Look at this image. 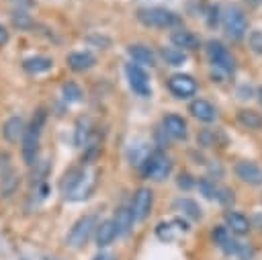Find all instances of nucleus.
Returning a JSON list of instances; mask_svg holds the SVG:
<instances>
[{
	"mask_svg": "<svg viewBox=\"0 0 262 260\" xmlns=\"http://www.w3.org/2000/svg\"><path fill=\"white\" fill-rule=\"evenodd\" d=\"M207 57L211 61V66L223 74H233L235 70V59L231 55V51L221 43V41H209L207 43Z\"/></svg>",
	"mask_w": 262,
	"mask_h": 260,
	"instance_id": "0eeeda50",
	"label": "nucleus"
},
{
	"mask_svg": "<svg viewBox=\"0 0 262 260\" xmlns=\"http://www.w3.org/2000/svg\"><path fill=\"white\" fill-rule=\"evenodd\" d=\"M6 41H8V31H6V29H4V25L0 23V45H4Z\"/></svg>",
	"mask_w": 262,
	"mask_h": 260,
	"instance_id": "e433bc0d",
	"label": "nucleus"
},
{
	"mask_svg": "<svg viewBox=\"0 0 262 260\" xmlns=\"http://www.w3.org/2000/svg\"><path fill=\"white\" fill-rule=\"evenodd\" d=\"M246 2H250V4H258V2H262V0H246Z\"/></svg>",
	"mask_w": 262,
	"mask_h": 260,
	"instance_id": "a19ab883",
	"label": "nucleus"
},
{
	"mask_svg": "<svg viewBox=\"0 0 262 260\" xmlns=\"http://www.w3.org/2000/svg\"><path fill=\"white\" fill-rule=\"evenodd\" d=\"M221 27H223L225 35L231 41H239L248 33V18H246V14H244V10L239 6L225 4L221 8Z\"/></svg>",
	"mask_w": 262,
	"mask_h": 260,
	"instance_id": "7ed1b4c3",
	"label": "nucleus"
},
{
	"mask_svg": "<svg viewBox=\"0 0 262 260\" xmlns=\"http://www.w3.org/2000/svg\"><path fill=\"white\" fill-rule=\"evenodd\" d=\"M237 121L248 129H262V115L256 111H250V109L237 111Z\"/></svg>",
	"mask_w": 262,
	"mask_h": 260,
	"instance_id": "b1692460",
	"label": "nucleus"
},
{
	"mask_svg": "<svg viewBox=\"0 0 262 260\" xmlns=\"http://www.w3.org/2000/svg\"><path fill=\"white\" fill-rule=\"evenodd\" d=\"M25 133V123L20 117H8L2 125V135L8 143H16L18 139H23Z\"/></svg>",
	"mask_w": 262,
	"mask_h": 260,
	"instance_id": "f3484780",
	"label": "nucleus"
},
{
	"mask_svg": "<svg viewBox=\"0 0 262 260\" xmlns=\"http://www.w3.org/2000/svg\"><path fill=\"white\" fill-rule=\"evenodd\" d=\"M248 41H250V47L256 53H262V31H252L250 37H248Z\"/></svg>",
	"mask_w": 262,
	"mask_h": 260,
	"instance_id": "2f4dec72",
	"label": "nucleus"
},
{
	"mask_svg": "<svg viewBox=\"0 0 262 260\" xmlns=\"http://www.w3.org/2000/svg\"><path fill=\"white\" fill-rule=\"evenodd\" d=\"M61 94H63V100H66V102H78V100L82 98V90H80V86L74 84V82H66V84L61 86Z\"/></svg>",
	"mask_w": 262,
	"mask_h": 260,
	"instance_id": "cd10ccee",
	"label": "nucleus"
},
{
	"mask_svg": "<svg viewBox=\"0 0 262 260\" xmlns=\"http://www.w3.org/2000/svg\"><path fill=\"white\" fill-rule=\"evenodd\" d=\"M92 260H117V256L111 254V252H100V254H96Z\"/></svg>",
	"mask_w": 262,
	"mask_h": 260,
	"instance_id": "f704fd0d",
	"label": "nucleus"
},
{
	"mask_svg": "<svg viewBox=\"0 0 262 260\" xmlns=\"http://www.w3.org/2000/svg\"><path fill=\"white\" fill-rule=\"evenodd\" d=\"M117 235H119V233H117V225H115L113 217L100 221V223L96 225V229H94V242H96L98 248H106V246H111V244L115 242Z\"/></svg>",
	"mask_w": 262,
	"mask_h": 260,
	"instance_id": "ddd939ff",
	"label": "nucleus"
},
{
	"mask_svg": "<svg viewBox=\"0 0 262 260\" xmlns=\"http://www.w3.org/2000/svg\"><path fill=\"white\" fill-rule=\"evenodd\" d=\"M192 184H194V180H192L190 174H180V176H178V186H180V188H190Z\"/></svg>",
	"mask_w": 262,
	"mask_h": 260,
	"instance_id": "72a5a7b5",
	"label": "nucleus"
},
{
	"mask_svg": "<svg viewBox=\"0 0 262 260\" xmlns=\"http://www.w3.org/2000/svg\"><path fill=\"white\" fill-rule=\"evenodd\" d=\"M45 119H47L45 109H37L33 119H31V123H29V127L23 133V158H25L27 164H33L37 160V149H39V139H41V131H43Z\"/></svg>",
	"mask_w": 262,
	"mask_h": 260,
	"instance_id": "f03ea898",
	"label": "nucleus"
},
{
	"mask_svg": "<svg viewBox=\"0 0 262 260\" xmlns=\"http://www.w3.org/2000/svg\"><path fill=\"white\" fill-rule=\"evenodd\" d=\"M258 100H260V104H262V88H258Z\"/></svg>",
	"mask_w": 262,
	"mask_h": 260,
	"instance_id": "58836bf2",
	"label": "nucleus"
},
{
	"mask_svg": "<svg viewBox=\"0 0 262 260\" xmlns=\"http://www.w3.org/2000/svg\"><path fill=\"white\" fill-rule=\"evenodd\" d=\"M225 227L235 235H246L250 231V221L239 211H225Z\"/></svg>",
	"mask_w": 262,
	"mask_h": 260,
	"instance_id": "2eb2a0df",
	"label": "nucleus"
},
{
	"mask_svg": "<svg viewBox=\"0 0 262 260\" xmlns=\"http://www.w3.org/2000/svg\"><path fill=\"white\" fill-rule=\"evenodd\" d=\"M43 260H59V258H53V256H45Z\"/></svg>",
	"mask_w": 262,
	"mask_h": 260,
	"instance_id": "ea45409f",
	"label": "nucleus"
},
{
	"mask_svg": "<svg viewBox=\"0 0 262 260\" xmlns=\"http://www.w3.org/2000/svg\"><path fill=\"white\" fill-rule=\"evenodd\" d=\"M12 23H14V27H18V29H29V27L33 25L31 16H29L27 12H23V10H14V12H12Z\"/></svg>",
	"mask_w": 262,
	"mask_h": 260,
	"instance_id": "c756f323",
	"label": "nucleus"
},
{
	"mask_svg": "<svg viewBox=\"0 0 262 260\" xmlns=\"http://www.w3.org/2000/svg\"><path fill=\"white\" fill-rule=\"evenodd\" d=\"M151 207H154V192L147 186L137 188L135 194H133V201H131L133 219L135 221H145L149 217V213H151Z\"/></svg>",
	"mask_w": 262,
	"mask_h": 260,
	"instance_id": "1a4fd4ad",
	"label": "nucleus"
},
{
	"mask_svg": "<svg viewBox=\"0 0 262 260\" xmlns=\"http://www.w3.org/2000/svg\"><path fill=\"white\" fill-rule=\"evenodd\" d=\"M125 74H127V80H129V86L135 94L139 96H149L151 94V86H149V76L145 74V70L137 63H127L125 66Z\"/></svg>",
	"mask_w": 262,
	"mask_h": 260,
	"instance_id": "6e6552de",
	"label": "nucleus"
},
{
	"mask_svg": "<svg viewBox=\"0 0 262 260\" xmlns=\"http://www.w3.org/2000/svg\"><path fill=\"white\" fill-rule=\"evenodd\" d=\"M96 225H98L96 215H92V213H90V215H82V217L72 225V229H70V233H68V237H66L68 246H70V248H82V246L92 237Z\"/></svg>",
	"mask_w": 262,
	"mask_h": 260,
	"instance_id": "423d86ee",
	"label": "nucleus"
},
{
	"mask_svg": "<svg viewBox=\"0 0 262 260\" xmlns=\"http://www.w3.org/2000/svg\"><path fill=\"white\" fill-rule=\"evenodd\" d=\"M188 111H190V115H192L194 119H199V121H203V123H211V121H215V117H217L215 106H213L209 100H205V98H194V100L190 102Z\"/></svg>",
	"mask_w": 262,
	"mask_h": 260,
	"instance_id": "4468645a",
	"label": "nucleus"
},
{
	"mask_svg": "<svg viewBox=\"0 0 262 260\" xmlns=\"http://www.w3.org/2000/svg\"><path fill=\"white\" fill-rule=\"evenodd\" d=\"M53 61L49 57H43V55H35V57H27L23 61V68L29 72V74H41V72H47L51 70Z\"/></svg>",
	"mask_w": 262,
	"mask_h": 260,
	"instance_id": "5701e85b",
	"label": "nucleus"
},
{
	"mask_svg": "<svg viewBox=\"0 0 262 260\" xmlns=\"http://www.w3.org/2000/svg\"><path fill=\"white\" fill-rule=\"evenodd\" d=\"M141 172L145 178L149 180H166L172 172V160L164 154V151H154V154H147L141 162Z\"/></svg>",
	"mask_w": 262,
	"mask_h": 260,
	"instance_id": "39448f33",
	"label": "nucleus"
},
{
	"mask_svg": "<svg viewBox=\"0 0 262 260\" xmlns=\"http://www.w3.org/2000/svg\"><path fill=\"white\" fill-rule=\"evenodd\" d=\"M162 57L170 66H182L186 61V51H182V49H178V47L172 45V47H164L162 49Z\"/></svg>",
	"mask_w": 262,
	"mask_h": 260,
	"instance_id": "393cba45",
	"label": "nucleus"
},
{
	"mask_svg": "<svg viewBox=\"0 0 262 260\" xmlns=\"http://www.w3.org/2000/svg\"><path fill=\"white\" fill-rule=\"evenodd\" d=\"M233 172L246 184H252V186L262 184V168L256 162H252V160H239V162H235Z\"/></svg>",
	"mask_w": 262,
	"mask_h": 260,
	"instance_id": "9b49d317",
	"label": "nucleus"
},
{
	"mask_svg": "<svg viewBox=\"0 0 262 260\" xmlns=\"http://www.w3.org/2000/svg\"><path fill=\"white\" fill-rule=\"evenodd\" d=\"M170 39H172V45L178 47V49H182V51H186V49H196V47H199V37L192 35V33L186 31V29L174 31V33L170 35Z\"/></svg>",
	"mask_w": 262,
	"mask_h": 260,
	"instance_id": "aec40b11",
	"label": "nucleus"
},
{
	"mask_svg": "<svg viewBox=\"0 0 262 260\" xmlns=\"http://www.w3.org/2000/svg\"><path fill=\"white\" fill-rule=\"evenodd\" d=\"M196 186H199V190H201L207 199H213V201L219 199V190H221V186L215 184L211 178H201V180L196 182Z\"/></svg>",
	"mask_w": 262,
	"mask_h": 260,
	"instance_id": "a878e982",
	"label": "nucleus"
},
{
	"mask_svg": "<svg viewBox=\"0 0 262 260\" xmlns=\"http://www.w3.org/2000/svg\"><path fill=\"white\" fill-rule=\"evenodd\" d=\"M96 188V172L90 168H72L61 180V194L68 201H84Z\"/></svg>",
	"mask_w": 262,
	"mask_h": 260,
	"instance_id": "f257e3e1",
	"label": "nucleus"
},
{
	"mask_svg": "<svg viewBox=\"0 0 262 260\" xmlns=\"http://www.w3.org/2000/svg\"><path fill=\"white\" fill-rule=\"evenodd\" d=\"M16 188H18V174L12 168H6L0 178V197L8 199L16 192Z\"/></svg>",
	"mask_w": 262,
	"mask_h": 260,
	"instance_id": "4be33fe9",
	"label": "nucleus"
},
{
	"mask_svg": "<svg viewBox=\"0 0 262 260\" xmlns=\"http://www.w3.org/2000/svg\"><path fill=\"white\" fill-rule=\"evenodd\" d=\"M229 235H231V231H229L225 225H217V227H213V231H211V237H213V242H215L217 246H221Z\"/></svg>",
	"mask_w": 262,
	"mask_h": 260,
	"instance_id": "7c9ffc66",
	"label": "nucleus"
},
{
	"mask_svg": "<svg viewBox=\"0 0 262 260\" xmlns=\"http://www.w3.org/2000/svg\"><path fill=\"white\" fill-rule=\"evenodd\" d=\"M94 63H96V57H94L90 51H74V53L68 55V66H70L74 72L90 70Z\"/></svg>",
	"mask_w": 262,
	"mask_h": 260,
	"instance_id": "6ab92c4d",
	"label": "nucleus"
},
{
	"mask_svg": "<svg viewBox=\"0 0 262 260\" xmlns=\"http://www.w3.org/2000/svg\"><path fill=\"white\" fill-rule=\"evenodd\" d=\"M137 20L145 27H154V29H170L174 25L180 23L178 14L162 8V6H149V8H139L137 10Z\"/></svg>",
	"mask_w": 262,
	"mask_h": 260,
	"instance_id": "20e7f679",
	"label": "nucleus"
},
{
	"mask_svg": "<svg viewBox=\"0 0 262 260\" xmlns=\"http://www.w3.org/2000/svg\"><path fill=\"white\" fill-rule=\"evenodd\" d=\"M162 131L166 135H170L172 139H186V135H188L186 121L180 115H176V113H168L162 119Z\"/></svg>",
	"mask_w": 262,
	"mask_h": 260,
	"instance_id": "f8f14e48",
	"label": "nucleus"
},
{
	"mask_svg": "<svg viewBox=\"0 0 262 260\" xmlns=\"http://www.w3.org/2000/svg\"><path fill=\"white\" fill-rule=\"evenodd\" d=\"M127 53L131 55V59L137 63V66H156V53L147 47V45H141V43H135V45H129Z\"/></svg>",
	"mask_w": 262,
	"mask_h": 260,
	"instance_id": "dca6fc26",
	"label": "nucleus"
},
{
	"mask_svg": "<svg viewBox=\"0 0 262 260\" xmlns=\"http://www.w3.org/2000/svg\"><path fill=\"white\" fill-rule=\"evenodd\" d=\"M174 209H176L178 213H182L184 217H190V219H194V221H199V219L203 217L199 203L192 201V199H188V197H180V199H176V201H174Z\"/></svg>",
	"mask_w": 262,
	"mask_h": 260,
	"instance_id": "412c9836",
	"label": "nucleus"
},
{
	"mask_svg": "<svg viewBox=\"0 0 262 260\" xmlns=\"http://www.w3.org/2000/svg\"><path fill=\"white\" fill-rule=\"evenodd\" d=\"M88 131H90V121L88 119H78V123H76V137H74V141H76V145L78 147H82L84 143H86V139H88Z\"/></svg>",
	"mask_w": 262,
	"mask_h": 260,
	"instance_id": "bb28decb",
	"label": "nucleus"
},
{
	"mask_svg": "<svg viewBox=\"0 0 262 260\" xmlns=\"http://www.w3.org/2000/svg\"><path fill=\"white\" fill-rule=\"evenodd\" d=\"M156 233H158V237L164 240V242H172V240L176 237V231H174V227H172V221H162V223H158Z\"/></svg>",
	"mask_w": 262,
	"mask_h": 260,
	"instance_id": "c85d7f7f",
	"label": "nucleus"
},
{
	"mask_svg": "<svg viewBox=\"0 0 262 260\" xmlns=\"http://www.w3.org/2000/svg\"><path fill=\"white\" fill-rule=\"evenodd\" d=\"M254 221H256V223H258V227L262 229V215H256V217H254Z\"/></svg>",
	"mask_w": 262,
	"mask_h": 260,
	"instance_id": "4c0bfd02",
	"label": "nucleus"
},
{
	"mask_svg": "<svg viewBox=\"0 0 262 260\" xmlns=\"http://www.w3.org/2000/svg\"><path fill=\"white\" fill-rule=\"evenodd\" d=\"M196 139H199V143H201V145H205V147H211V145H215V133H213V131H209V129L201 131Z\"/></svg>",
	"mask_w": 262,
	"mask_h": 260,
	"instance_id": "473e14b6",
	"label": "nucleus"
},
{
	"mask_svg": "<svg viewBox=\"0 0 262 260\" xmlns=\"http://www.w3.org/2000/svg\"><path fill=\"white\" fill-rule=\"evenodd\" d=\"M168 90L176 98H190L196 94V80L188 74H172L168 78Z\"/></svg>",
	"mask_w": 262,
	"mask_h": 260,
	"instance_id": "9d476101",
	"label": "nucleus"
},
{
	"mask_svg": "<svg viewBox=\"0 0 262 260\" xmlns=\"http://www.w3.org/2000/svg\"><path fill=\"white\" fill-rule=\"evenodd\" d=\"M10 2H12V4H16V6H18V10H20V8H29V6L33 4L31 0H10Z\"/></svg>",
	"mask_w": 262,
	"mask_h": 260,
	"instance_id": "c9c22d12",
	"label": "nucleus"
},
{
	"mask_svg": "<svg viewBox=\"0 0 262 260\" xmlns=\"http://www.w3.org/2000/svg\"><path fill=\"white\" fill-rule=\"evenodd\" d=\"M113 221H115V225H117V233H119V235H127V233L131 231L133 223H135V219H133V213H131V207H127V205H121V207L115 211V217H113Z\"/></svg>",
	"mask_w": 262,
	"mask_h": 260,
	"instance_id": "a211bd4d",
	"label": "nucleus"
}]
</instances>
